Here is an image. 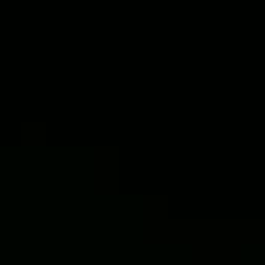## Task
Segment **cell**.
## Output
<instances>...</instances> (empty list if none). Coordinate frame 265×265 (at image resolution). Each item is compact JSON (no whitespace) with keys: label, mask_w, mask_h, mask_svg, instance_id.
Wrapping results in <instances>:
<instances>
[]
</instances>
